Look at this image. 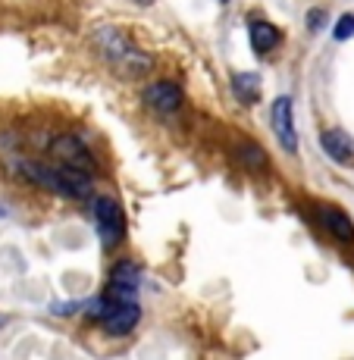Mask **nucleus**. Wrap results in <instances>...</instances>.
<instances>
[{
  "label": "nucleus",
  "mask_w": 354,
  "mask_h": 360,
  "mask_svg": "<svg viewBox=\"0 0 354 360\" xmlns=\"http://www.w3.org/2000/svg\"><path fill=\"white\" fill-rule=\"evenodd\" d=\"M282 41V32L276 29L273 22H263V19H258V22H251V47L258 53H270L276 44Z\"/></svg>",
  "instance_id": "obj_10"
},
{
  "label": "nucleus",
  "mask_w": 354,
  "mask_h": 360,
  "mask_svg": "<svg viewBox=\"0 0 354 360\" xmlns=\"http://www.w3.org/2000/svg\"><path fill=\"white\" fill-rule=\"evenodd\" d=\"M232 91L241 103H258L260 101V79L254 72H235L232 75Z\"/></svg>",
  "instance_id": "obj_11"
},
{
  "label": "nucleus",
  "mask_w": 354,
  "mask_h": 360,
  "mask_svg": "<svg viewBox=\"0 0 354 360\" xmlns=\"http://www.w3.org/2000/svg\"><path fill=\"white\" fill-rule=\"evenodd\" d=\"M0 219H4V207H0Z\"/></svg>",
  "instance_id": "obj_15"
},
{
  "label": "nucleus",
  "mask_w": 354,
  "mask_h": 360,
  "mask_svg": "<svg viewBox=\"0 0 354 360\" xmlns=\"http://www.w3.org/2000/svg\"><path fill=\"white\" fill-rule=\"evenodd\" d=\"M0 326H4V320H0Z\"/></svg>",
  "instance_id": "obj_16"
},
{
  "label": "nucleus",
  "mask_w": 354,
  "mask_h": 360,
  "mask_svg": "<svg viewBox=\"0 0 354 360\" xmlns=\"http://www.w3.org/2000/svg\"><path fill=\"white\" fill-rule=\"evenodd\" d=\"M332 38H336V41L354 38V13H345V16H339V22L332 25Z\"/></svg>",
  "instance_id": "obj_12"
},
{
  "label": "nucleus",
  "mask_w": 354,
  "mask_h": 360,
  "mask_svg": "<svg viewBox=\"0 0 354 360\" xmlns=\"http://www.w3.org/2000/svg\"><path fill=\"white\" fill-rule=\"evenodd\" d=\"M23 172L32 179V182L44 185V188L57 191L63 198L82 200L91 195V176L85 172H75L69 166H44V163H23Z\"/></svg>",
  "instance_id": "obj_1"
},
{
  "label": "nucleus",
  "mask_w": 354,
  "mask_h": 360,
  "mask_svg": "<svg viewBox=\"0 0 354 360\" xmlns=\"http://www.w3.org/2000/svg\"><path fill=\"white\" fill-rule=\"evenodd\" d=\"M320 148L332 157L336 163H351L354 160V141L342 129H329L320 135Z\"/></svg>",
  "instance_id": "obj_8"
},
{
  "label": "nucleus",
  "mask_w": 354,
  "mask_h": 360,
  "mask_svg": "<svg viewBox=\"0 0 354 360\" xmlns=\"http://www.w3.org/2000/svg\"><path fill=\"white\" fill-rule=\"evenodd\" d=\"M97 38H101L103 53H107L113 63H120V66H126V69L132 66V72H144V69L151 66V60L144 57V53L138 51V47L132 44V41L120 29H103Z\"/></svg>",
  "instance_id": "obj_3"
},
{
  "label": "nucleus",
  "mask_w": 354,
  "mask_h": 360,
  "mask_svg": "<svg viewBox=\"0 0 354 360\" xmlns=\"http://www.w3.org/2000/svg\"><path fill=\"white\" fill-rule=\"evenodd\" d=\"M320 223L336 235L339 241H345V245H351L354 241V223H351L348 213L336 210V207H320Z\"/></svg>",
  "instance_id": "obj_9"
},
{
  "label": "nucleus",
  "mask_w": 354,
  "mask_h": 360,
  "mask_svg": "<svg viewBox=\"0 0 354 360\" xmlns=\"http://www.w3.org/2000/svg\"><path fill=\"white\" fill-rule=\"evenodd\" d=\"M144 103H148L151 110H157V113L170 116L182 107V88L172 85V82H154V85L144 91Z\"/></svg>",
  "instance_id": "obj_6"
},
{
  "label": "nucleus",
  "mask_w": 354,
  "mask_h": 360,
  "mask_svg": "<svg viewBox=\"0 0 354 360\" xmlns=\"http://www.w3.org/2000/svg\"><path fill=\"white\" fill-rule=\"evenodd\" d=\"M101 323H103V329H107L110 335H129V332L141 323V307H138L135 301L132 304H113Z\"/></svg>",
  "instance_id": "obj_7"
},
{
  "label": "nucleus",
  "mask_w": 354,
  "mask_h": 360,
  "mask_svg": "<svg viewBox=\"0 0 354 360\" xmlns=\"http://www.w3.org/2000/svg\"><path fill=\"white\" fill-rule=\"evenodd\" d=\"M53 157L57 160H63L69 169L75 172H85V176H91L94 172V154L85 148V141L75 135H63L53 141Z\"/></svg>",
  "instance_id": "obj_4"
},
{
  "label": "nucleus",
  "mask_w": 354,
  "mask_h": 360,
  "mask_svg": "<svg viewBox=\"0 0 354 360\" xmlns=\"http://www.w3.org/2000/svg\"><path fill=\"white\" fill-rule=\"evenodd\" d=\"M241 157H245V163H251V166H254V160L260 166H267V154H263L260 148H254V144H245V148H241Z\"/></svg>",
  "instance_id": "obj_13"
},
{
  "label": "nucleus",
  "mask_w": 354,
  "mask_h": 360,
  "mask_svg": "<svg viewBox=\"0 0 354 360\" xmlns=\"http://www.w3.org/2000/svg\"><path fill=\"white\" fill-rule=\"evenodd\" d=\"M273 131L279 138V144L295 154L298 150V131H295V116H291V98H276L273 101Z\"/></svg>",
  "instance_id": "obj_5"
},
{
  "label": "nucleus",
  "mask_w": 354,
  "mask_h": 360,
  "mask_svg": "<svg viewBox=\"0 0 354 360\" xmlns=\"http://www.w3.org/2000/svg\"><path fill=\"white\" fill-rule=\"evenodd\" d=\"M310 25H314V29H320V25H323V13L320 10L310 13Z\"/></svg>",
  "instance_id": "obj_14"
},
{
  "label": "nucleus",
  "mask_w": 354,
  "mask_h": 360,
  "mask_svg": "<svg viewBox=\"0 0 354 360\" xmlns=\"http://www.w3.org/2000/svg\"><path fill=\"white\" fill-rule=\"evenodd\" d=\"M94 223H97V238H101V245L107 251L122 245V238H126V213H122L116 198L103 195L94 200Z\"/></svg>",
  "instance_id": "obj_2"
}]
</instances>
